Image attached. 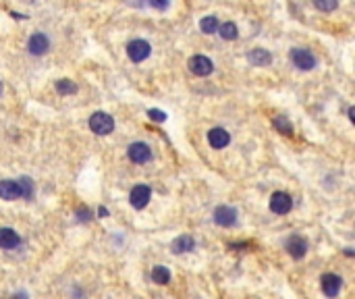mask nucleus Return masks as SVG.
Returning <instances> with one entry per match:
<instances>
[{"label": "nucleus", "instance_id": "11", "mask_svg": "<svg viewBox=\"0 0 355 299\" xmlns=\"http://www.w3.org/2000/svg\"><path fill=\"white\" fill-rule=\"evenodd\" d=\"M27 50H29L31 54H34V56L46 54V52L50 50V40H48V36L42 34V32L34 34V36L29 38V42H27Z\"/></svg>", "mask_w": 355, "mask_h": 299}, {"label": "nucleus", "instance_id": "8", "mask_svg": "<svg viewBox=\"0 0 355 299\" xmlns=\"http://www.w3.org/2000/svg\"><path fill=\"white\" fill-rule=\"evenodd\" d=\"M150 200H152V189L148 185H135L131 189V193H129V202H131L135 210H144L150 204Z\"/></svg>", "mask_w": 355, "mask_h": 299}, {"label": "nucleus", "instance_id": "22", "mask_svg": "<svg viewBox=\"0 0 355 299\" xmlns=\"http://www.w3.org/2000/svg\"><path fill=\"white\" fill-rule=\"evenodd\" d=\"M19 187H21V197L23 200H31L34 197V181L29 177L19 179Z\"/></svg>", "mask_w": 355, "mask_h": 299}, {"label": "nucleus", "instance_id": "26", "mask_svg": "<svg viewBox=\"0 0 355 299\" xmlns=\"http://www.w3.org/2000/svg\"><path fill=\"white\" fill-rule=\"evenodd\" d=\"M77 218L81 222H87L91 218V210H89V208H79V210H77Z\"/></svg>", "mask_w": 355, "mask_h": 299}, {"label": "nucleus", "instance_id": "2", "mask_svg": "<svg viewBox=\"0 0 355 299\" xmlns=\"http://www.w3.org/2000/svg\"><path fill=\"white\" fill-rule=\"evenodd\" d=\"M150 54H152V46L146 40H131L127 44V56L133 63H144Z\"/></svg>", "mask_w": 355, "mask_h": 299}, {"label": "nucleus", "instance_id": "27", "mask_svg": "<svg viewBox=\"0 0 355 299\" xmlns=\"http://www.w3.org/2000/svg\"><path fill=\"white\" fill-rule=\"evenodd\" d=\"M98 216H100V218H106V216H108V210H106V208H98Z\"/></svg>", "mask_w": 355, "mask_h": 299}, {"label": "nucleus", "instance_id": "18", "mask_svg": "<svg viewBox=\"0 0 355 299\" xmlns=\"http://www.w3.org/2000/svg\"><path fill=\"white\" fill-rule=\"evenodd\" d=\"M272 127L282 135H293V125L289 121V116H285V114H278L272 118Z\"/></svg>", "mask_w": 355, "mask_h": 299}, {"label": "nucleus", "instance_id": "1", "mask_svg": "<svg viewBox=\"0 0 355 299\" xmlns=\"http://www.w3.org/2000/svg\"><path fill=\"white\" fill-rule=\"evenodd\" d=\"M89 129L96 135H110L114 131V118L108 112H93L89 116Z\"/></svg>", "mask_w": 355, "mask_h": 299}, {"label": "nucleus", "instance_id": "3", "mask_svg": "<svg viewBox=\"0 0 355 299\" xmlns=\"http://www.w3.org/2000/svg\"><path fill=\"white\" fill-rule=\"evenodd\" d=\"M189 71L193 75H198V77H208L212 71H214V63L210 61L208 56L204 54H196V56H191L189 58V63H187Z\"/></svg>", "mask_w": 355, "mask_h": 299}, {"label": "nucleus", "instance_id": "16", "mask_svg": "<svg viewBox=\"0 0 355 299\" xmlns=\"http://www.w3.org/2000/svg\"><path fill=\"white\" fill-rule=\"evenodd\" d=\"M193 247H196V239H193L191 235H179L173 241V245H171L173 254H187Z\"/></svg>", "mask_w": 355, "mask_h": 299}, {"label": "nucleus", "instance_id": "14", "mask_svg": "<svg viewBox=\"0 0 355 299\" xmlns=\"http://www.w3.org/2000/svg\"><path fill=\"white\" fill-rule=\"evenodd\" d=\"M0 197L7 200V202L19 200L21 197L19 181H13V179H5V181H0Z\"/></svg>", "mask_w": 355, "mask_h": 299}, {"label": "nucleus", "instance_id": "6", "mask_svg": "<svg viewBox=\"0 0 355 299\" xmlns=\"http://www.w3.org/2000/svg\"><path fill=\"white\" fill-rule=\"evenodd\" d=\"M293 208V197L285 191H274L270 195V210L274 214H289Z\"/></svg>", "mask_w": 355, "mask_h": 299}, {"label": "nucleus", "instance_id": "29", "mask_svg": "<svg viewBox=\"0 0 355 299\" xmlns=\"http://www.w3.org/2000/svg\"><path fill=\"white\" fill-rule=\"evenodd\" d=\"M0 96H3V81H0Z\"/></svg>", "mask_w": 355, "mask_h": 299}, {"label": "nucleus", "instance_id": "28", "mask_svg": "<svg viewBox=\"0 0 355 299\" xmlns=\"http://www.w3.org/2000/svg\"><path fill=\"white\" fill-rule=\"evenodd\" d=\"M347 114H349V121H351V123H353V121H355V108H353V106H351V108H349V110H347Z\"/></svg>", "mask_w": 355, "mask_h": 299}, {"label": "nucleus", "instance_id": "20", "mask_svg": "<svg viewBox=\"0 0 355 299\" xmlns=\"http://www.w3.org/2000/svg\"><path fill=\"white\" fill-rule=\"evenodd\" d=\"M56 92L60 96H71V94L77 92V83L71 81V79H58L56 81Z\"/></svg>", "mask_w": 355, "mask_h": 299}, {"label": "nucleus", "instance_id": "21", "mask_svg": "<svg viewBox=\"0 0 355 299\" xmlns=\"http://www.w3.org/2000/svg\"><path fill=\"white\" fill-rule=\"evenodd\" d=\"M218 19L214 17V15H208V17H204L202 21H200V29L206 34V36H210V34H216V29H218Z\"/></svg>", "mask_w": 355, "mask_h": 299}, {"label": "nucleus", "instance_id": "7", "mask_svg": "<svg viewBox=\"0 0 355 299\" xmlns=\"http://www.w3.org/2000/svg\"><path fill=\"white\" fill-rule=\"evenodd\" d=\"M237 216H239L237 210H235V208H231V206H218L214 210V222L218 227H222V229L233 227L237 222Z\"/></svg>", "mask_w": 355, "mask_h": 299}, {"label": "nucleus", "instance_id": "23", "mask_svg": "<svg viewBox=\"0 0 355 299\" xmlns=\"http://www.w3.org/2000/svg\"><path fill=\"white\" fill-rule=\"evenodd\" d=\"M314 7L322 13H333L339 7V0H314Z\"/></svg>", "mask_w": 355, "mask_h": 299}, {"label": "nucleus", "instance_id": "5", "mask_svg": "<svg viewBox=\"0 0 355 299\" xmlns=\"http://www.w3.org/2000/svg\"><path fill=\"white\" fill-rule=\"evenodd\" d=\"M127 154H129V158H131V162L146 164V162L152 160V147L148 143H144V141H133L131 145H129Z\"/></svg>", "mask_w": 355, "mask_h": 299}, {"label": "nucleus", "instance_id": "13", "mask_svg": "<svg viewBox=\"0 0 355 299\" xmlns=\"http://www.w3.org/2000/svg\"><path fill=\"white\" fill-rule=\"evenodd\" d=\"M247 61L253 67H268L272 63V54L266 48H253L247 52Z\"/></svg>", "mask_w": 355, "mask_h": 299}, {"label": "nucleus", "instance_id": "12", "mask_svg": "<svg viewBox=\"0 0 355 299\" xmlns=\"http://www.w3.org/2000/svg\"><path fill=\"white\" fill-rule=\"evenodd\" d=\"M208 143L214 147V150H222V147H227L231 143V135L227 129H222V127H214L208 131Z\"/></svg>", "mask_w": 355, "mask_h": 299}, {"label": "nucleus", "instance_id": "10", "mask_svg": "<svg viewBox=\"0 0 355 299\" xmlns=\"http://www.w3.org/2000/svg\"><path fill=\"white\" fill-rule=\"evenodd\" d=\"M287 252L291 254L295 260H301L305 254H307V241L301 237V235H291L287 239V243H285Z\"/></svg>", "mask_w": 355, "mask_h": 299}, {"label": "nucleus", "instance_id": "24", "mask_svg": "<svg viewBox=\"0 0 355 299\" xmlns=\"http://www.w3.org/2000/svg\"><path fill=\"white\" fill-rule=\"evenodd\" d=\"M148 114H150L152 121H158V123H164V121H167V112H162V110L150 108V110H148Z\"/></svg>", "mask_w": 355, "mask_h": 299}, {"label": "nucleus", "instance_id": "25", "mask_svg": "<svg viewBox=\"0 0 355 299\" xmlns=\"http://www.w3.org/2000/svg\"><path fill=\"white\" fill-rule=\"evenodd\" d=\"M150 7L158 9V11H167L169 9V0H148Z\"/></svg>", "mask_w": 355, "mask_h": 299}, {"label": "nucleus", "instance_id": "15", "mask_svg": "<svg viewBox=\"0 0 355 299\" xmlns=\"http://www.w3.org/2000/svg\"><path fill=\"white\" fill-rule=\"evenodd\" d=\"M21 245V235L15 229H0V247L3 250H15Z\"/></svg>", "mask_w": 355, "mask_h": 299}, {"label": "nucleus", "instance_id": "19", "mask_svg": "<svg viewBox=\"0 0 355 299\" xmlns=\"http://www.w3.org/2000/svg\"><path fill=\"white\" fill-rule=\"evenodd\" d=\"M152 281L156 285H169L171 283V270L167 266H154L152 270Z\"/></svg>", "mask_w": 355, "mask_h": 299}, {"label": "nucleus", "instance_id": "9", "mask_svg": "<svg viewBox=\"0 0 355 299\" xmlns=\"http://www.w3.org/2000/svg\"><path fill=\"white\" fill-rule=\"evenodd\" d=\"M320 287H322V293H324L326 297H337L339 291H341V287H343V279L339 275H333V272L322 275Z\"/></svg>", "mask_w": 355, "mask_h": 299}, {"label": "nucleus", "instance_id": "17", "mask_svg": "<svg viewBox=\"0 0 355 299\" xmlns=\"http://www.w3.org/2000/svg\"><path fill=\"white\" fill-rule=\"evenodd\" d=\"M216 32H218V36H220L222 40H227V42H233V40L239 38V29H237V25H235L233 21H227V23L218 25Z\"/></svg>", "mask_w": 355, "mask_h": 299}, {"label": "nucleus", "instance_id": "4", "mask_svg": "<svg viewBox=\"0 0 355 299\" xmlns=\"http://www.w3.org/2000/svg\"><path fill=\"white\" fill-rule=\"evenodd\" d=\"M291 61L299 71H312L316 67V56L305 48H293L291 50Z\"/></svg>", "mask_w": 355, "mask_h": 299}]
</instances>
